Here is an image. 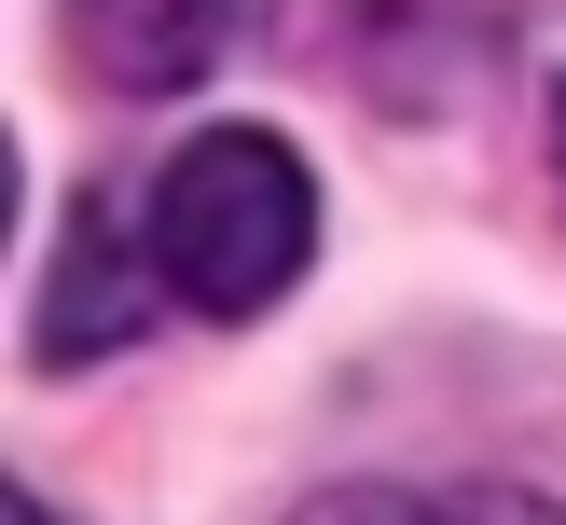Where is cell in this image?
Returning a JSON list of instances; mask_svg holds the SVG:
<instances>
[{
    "mask_svg": "<svg viewBox=\"0 0 566 525\" xmlns=\"http://www.w3.org/2000/svg\"><path fill=\"white\" fill-rule=\"evenodd\" d=\"M304 249H318V180H304V153L263 138V125H193L180 153H166L153 208H138V263H153V291L193 304V318H263L304 276Z\"/></svg>",
    "mask_w": 566,
    "mask_h": 525,
    "instance_id": "obj_1",
    "label": "cell"
},
{
    "mask_svg": "<svg viewBox=\"0 0 566 525\" xmlns=\"http://www.w3.org/2000/svg\"><path fill=\"white\" fill-rule=\"evenodd\" d=\"M249 0H70V42L111 97H193Z\"/></svg>",
    "mask_w": 566,
    "mask_h": 525,
    "instance_id": "obj_2",
    "label": "cell"
},
{
    "mask_svg": "<svg viewBox=\"0 0 566 525\" xmlns=\"http://www.w3.org/2000/svg\"><path fill=\"white\" fill-rule=\"evenodd\" d=\"M153 304V263L111 208H70V249H55V291H42V359H111Z\"/></svg>",
    "mask_w": 566,
    "mask_h": 525,
    "instance_id": "obj_3",
    "label": "cell"
},
{
    "mask_svg": "<svg viewBox=\"0 0 566 525\" xmlns=\"http://www.w3.org/2000/svg\"><path fill=\"white\" fill-rule=\"evenodd\" d=\"M291 525H566L553 497H512V484H457V497H415V484H332L304 497Z\"/></svg>",
    "mask_w": 566,
    "mask_h": 525,
    "instance_id": "obj_4",
    "label": "cell"
},
{
    "mask_svg": "<svg viewBox=\"0 0 566 525\" xmlns=\"http://www.w3.org/2000/svg\"><path fill=\"white\" fill-rule=\"evenodd\" d=\"M0 525H55V512H42V497H28V484H0Z\"/></svg>",
    "mask_w": 566,
    "mask_h": 525,
    "instance_id": "obj_5",
    "label": "cell"
},
{
    "mask_svg": "<svg viewBox=\"0 0 566 525\" xmlns=\"http://www.w3.org/2000/svg\"><path fill=\"white\" fill-rule=\"evenodd\" d=\"M0 235H14V138H0Z\"/></svg>",
    "mask_w": 566,
    "mask_h": 525,
    "instance_id": "obj_6",
    "label": "cell"
},
{
    "mask_svg": "<svg viewBox=\"0 0 566 525\" xmlns=\"http://www.w3.org/2000/svg\"><path fill=\"white\" fill-rule=\"evenodd\" d=\"M553 153H566V97H553Z\"/></svg>",
    "mask_w": 566,
    "mask_h": 525,
    "instance_id": "obj_7",
    "label": "cell"
}]
</instances>
